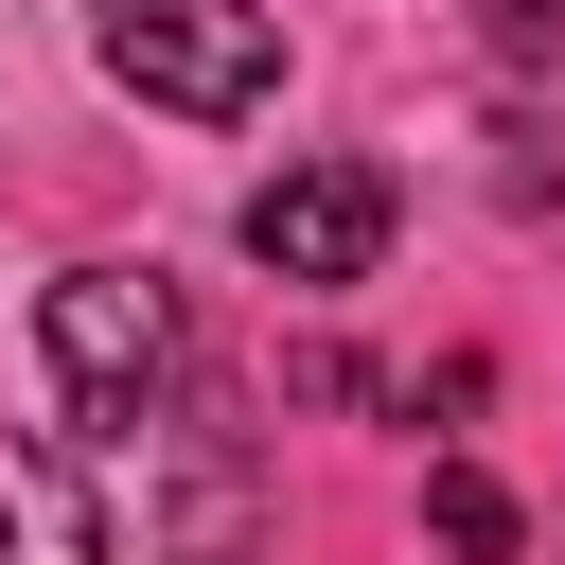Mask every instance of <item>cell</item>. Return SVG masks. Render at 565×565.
I'll return each mask as SVG.
<instances>
[{"mask_svg": "<svg viewBox=\"0 0 565 565\" xmlns=\"http://www.w3.org/2000/svg\"><path fill=\"white\" fill-rule=\"evenodd\" d=\"M0 565H106V512H88L71 441H35V424H0Z\"/></svg>", "mask_w": 565, "mask_h": 565, "instance_id": "cell-4", "label": "cell"}, {"mask_svg": "<svg viewBox=\"0 0 565 565\" xmlns=\"http://www.w3.org/2000/svg\"><path fill=\"white\" fill-rule=\"evenodd\" d=\"M424 512H441V547H459V565H512V494H494L477 459H441V477H424Z\"/></svg>", "mask_w": 565, "mask_h": 565, "instance_id": "cell-6", "label": "cell"}, {"mask_svg": "<svg viewBox=\"0 0 565 565\" xmlns=\"http://www.w3.org/2000/svg\"><path fill=\"white\" fill-rule=\"evenodd\" d=\"M371 247H388V177L371 159H282L265 194H247V265L265 282H371Z\"/></svg>", "mask_w": 565, "mask_h": 565, "instance_id": "cell-3", "label": "cell"}, {"mask_svg": "<svg viewBox=\"0 0 565 565\" xmlns=\"http://www.w3.org/2000/svg\"><path fill=\"white\" fill-rule=\"evenodd\" d=\"M477 35H494L512 71H565V0H477Z\"/></svg>", "mask_w": 565, "mask_h": 565, "instance_id": "cell-7", "label": "cell"}, {"mask_svg": "<svg viewBox=\"0 0 565 565\" xmlns=\"http://www.w3.org/2000/svg\"><path fill=\"white\" fill-rule=\"evenodd\" d=\"M88 53H106L141 106H177V124H247V106L282 88L265 0H88Z\"/></svg>", "mask_w": 565, "mask_h": 565, "instance_id": "cell-1", "label": "cell"}, {"mask_svg": "<svg viewBox=\"0 0 565 565\" xmlns=\"http://www.w3.org/2000/svg\"><path fill=\"white\" fill-rule=\"evenodd\" d=\"M177 565H247V441H230V424L194 441V494H177Z\"/></svg>", "mask_w": 565, "mask_h": 565, "instance_id": "cell-5", "label": "cell"}, {"mask_svg": "<svg viewBox=\"0 0 565 565\" xmlns=\"http://www.w3.org/2000/svg\"><path fill=\"white\" fill-rule=\"evenodd\" d=\"M35 335H53L71 424H141V406L177 388V300H159L141 265H71V282L35 300Z\"/></svg>", "mask_w": 565, "mask_h": 565, "instance_id": "cell-2", "label": "cell"}]
</instances>
